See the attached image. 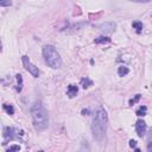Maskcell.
Segmentation results:
<instances>
[{"instance_id": "cell-1", "label": "cell", "mask_w": 152, "mask_h": 152, "mask_svg": "<svg viewBox=\"0 0 152 152\" xmlns=\"http://www.w3.org/2000/svg\"><path fill=\"white\" fill-rule=\"evenodd\" d=\"M107 121H108L107 112L104 110L103 107H99L94 113L93 124H91V133L95 140L101 141L103 139L107 131Z\"/></svg>"}, {"instance_id": "cell-2", "label": "cell", "mask_w": 152, "mask_h": 152, "mask_svg": "<svg viewBox=\"0 0 152 152\" xmlns=\"http://www.w3.org/2000/svg\"><path fill=\"white\" fill-rule=\"evenodd\" d=\"M33 126L37 131H44L49 126V114L48 110L40 102H34L30 109Z\"/></svg>"}, {"instance_id": "cell-3", "label": "cell", "mask_w": 152, "mask_h": 152, "mask_svg": "<svg viewBox=\"0 0 152 152\" xmlns=\"http://www.w3.org/2000/svg\"><path fill=\"white\" fill-rule=\"evenodd\" d=\"M43 57H44V61L46 62V64L53 69H57V68H61L62 66V58L58 53V51L56 50V48L53 45H44L43 46Z\"/></svg>"}, {"instance_id": "cell-4", "label": "cell", "mask_w": 152, "mask_h": 152, "mask_svg": "<svg viewBox=\"0 0 152 152\" xmlns=\"http://www.w3.org/2000/svg\"><path fill=\"white\" fill-rule=\"evenodd\" d=\"M21 61H23L24 68H25L33 77H38V76H39V70H38V68L31 63V61H30V58H28L27 56H23V57H21Z\"/></svg>"}, {"instance_id": "cell-5", "label": "cell", "mask_w": 152, "mask_h": 152, "mask_svg": "<svg viewBox=\"0 0 152 152\" xmlns=\"http://www.w3.org/2000/svg\"><path fill=\"white\" fill-rule=\"evenodd\" d=\"M19 131L18 129H15V128H13V127H6L5 129H4V137H5V140L7 141V140H13V139H19V134L20 135H23V131L20 132V133H18Z\"/></svg>"}, {"instance_id": "cell-6", "label": "cell", "mask_w": 152, "mask_h": 152, "mask_svg": "<svg viewBox=\"0 0 152 152\" xmlns=\"http://www.w3.org/2000/svg\"><path fill=\"white\" fill-rule=\"evenodd\" d=\"M146 129H147L146 122H145L144 120H140V119L137 120V122H135V131H137V134H138L140 138H142V137L145 135Z\"/></svg>"}, {"instance_id": "cell-7", "label": "cell", "mask_w": 152, "mask_h": 152, "mask_svg": "<svg viewBox=\"0 0 152 152\" xmlns=\"http://www.w3.org/2000/svg\"><path fill=\"white\" fill-rule=\"evenodd\" d=\"M115 27H116L115 23H110V21L109 23H103L99 26V28L104 33H113L115 31Z\"/></svg>"}, {"instance_id": "cell-8", "label": "cell", "mask_w": 152, "mask_h": 152, "mask_svg": "<svg viewBox=\"0 0 152 152\" xmlns=\"http://www.w3.org/2000/svg\"><path fill=\"white\" fill-rule=\"evenodd\" d=\"M77 93H78V88H77V86H75V84H69V86H68L66 94H68L69 97H75V96L77 95Z\"/></svg>"}, {"instance_id": "cell-9", "label": "cell", "mask_w": 152, "mask_h": 152, "mask_svg": "<svg viewBox=\"0 0 152 152\" xmlns=\"http://www.w3.org/2000/svg\"><path fill=\"white\" fill-rule=\"evenodd\" d=\"M81 86H82L84 89H87V88H89L90 86H93V81H91L90 78H88V77H83V78H81Z\"/></svg>"}, {"instance_id": "cell-10", "label": "cell", "mask_w": 152, "mask_h": 152, "mask_svg": "<svg viewBox=\"0 0 152 152\" xmlns=\"http://www.w3.org/2000/svg\"><path fill=\"white\" fill-rule=\"evenodd\" d=\"M94 42H95V44H104V43H110V38H109V37L101 36V37L96 38Z\"/></svg>"}, {"instance_id": "cell-11", "label": "cell", "mask_w": 152, "mask_h": 152, "mask_svg": "<svg viewBox=\"0 0 152 152\" xmlns=\"http://www.w3.org/2000/svg\"><path fill=\"white\" fill-rule=\"evenodd\" d=\"M128 72H129V69H128L127 66L121 65V66H119V69H118V75H119V76H126Z\"/></svg>"}, {"instance_id": "cell-12", "label": "cell", "mask_w": 152, "mask_h": 152, "mask_svg": "<svg viewBox=\"0 0 152 152\" xmlns=\"http://www.w3.org/2000/svg\"><path fill=\"white\" fill-rule=\"evenodd\" d=\"M15 78H17V82H18L17 91H21V89H23V77H21L20 74H17L15 75Z\"/></svg>"}, {"instance_id": "cell-13", "label": "cell", "mask_w": 152, "mask_h": 152, "mask_svg": "<svg viewBox=\"0 0 152 152\" xmlns=\"http://www.w3.org/2000/svg\"><path fill=\"white\" fill-rule=\"evenodd\" d=\"M146 113H147V107H146V106H140L135 114H137L138 116H145Z\"/></svg>"}, {"instance_id": "cell-14", "label": "cell", "mask_w": 152, "mask_h": 152, "mask_svg": "<svg viewBox=\"0 0 152 152\" xmlns=\"http://www.w3.org/2000/svg\"><path fill=\"white\" fill-rule=\"evenodd\" d=\"M132 26H133V28H135V31L138 33H140L142 30V23H140V21H133Z\"/></svg>"}, {"instance_id": "cell-15", "label": "cell", "mask_w": 152, "mask_h": 152, "mask_svg": "<svg viewBox=\"0 0 152 152\" xmlns=\"http://www.w3.org/2000/svg\"><path fill=\"white\" fill-rule=\"evenodd\" d=\"M4 109H5L6 113L10 114V115H13V114H14V108H13V106H11V104L5 103V104H4Z\"/></svg>"}, {"instance_id": "cell-16", "label": "cell", "mask_w": 152, "mask_h": 152, "mask_svg": "<svg viewBox=\"0 0 152 152\" xmlns=\"http://www.w3.org/2000/svg\"><path fill=\"white\" fill-rule=\"evenodd\" d=\"M140 97H141V95H140V94H137L134 99H131V100H129V104H131V106H133L134 103H137V102L140 100Z\"/></svg>"}, {"instance_id": "cell-17", "label": "cell", "mask_w": 152, "mask_h": 152, "mask_svg": "<svg viewBox=\"0 0 152 152\" xmlns=\"http://www.w3.org/2000/svg\"><path fill=\"white\" fill-rule=\"evenodd\" d=\"M12 5V1L11 0H0V6H4V7H8Z\"/></svg>"}, {"instance_id": "cell-18", "label": "cell", "mask_w": 152, "mask_h": 152, "mask_svg": "<svg viewBox=\"0 0 152 152\" xmlns=\"http://www.w3.org/2000/svg\"><path fill=\"white\" fill-rule=\"evenodd\" d=\"M20 150V146L19 145H12L7 148V151H19Z\"/></svg>"}, {"instance_id": "cell-19", "label": "cell", "mask_w": 152, "mask_h": 152, "mask_svg": "<svg viewBox=\"0 0 152 152\" xmlns=\"http://www.w3.org/2000/svg\"><path fill=\"white\" fill-rule=\"evenodd\" d=\"M129 147L135 148V147H137V141H135V140H133V139H131V140H129Z\"/></svg>"}, {"instance_id": "cell-20", "label": "cell", "mask_w": 152, "mask_h": 152, "mask_svg": "<svg viewBox=\"0 0 152 152\" xmlns=\"http://www.w3.org/2000/svg\"><path fill=\"white\" fill-rule=\"evenodd\" d=\"M129 1H133V2H150L151 0H129Z\"/></svg>"}, {"instance_id": "cell-21", "label": "cell", "mask_w": 152, "mask_h": 152, "mask_svg": "<svg viewBox=\"0 0 152 152\" xmlns=\"http://www.w3.org/2000/svg\"><path fill=\"white\" fill-rule=\"evenodd\" d=\"M82 114H83V115H89V110H88V109H83V110H82Z\"/></svg>"}, {"instance_id": "cell-22", "label": "cell", "mask_w": 152, "mask_h": 152, "mask_svg": "<svg viewBox=\"0 0 152 152\" xmlns=\"http://www.w3.org/2000/svg\"><path fill=\"white\" fill-rule=\"evenodd\" d=\"M0 51H1V42H0Z\"/></svg>"}]
</instances>
